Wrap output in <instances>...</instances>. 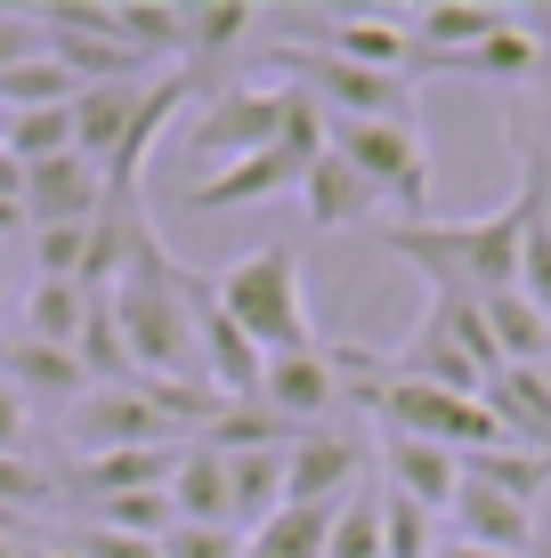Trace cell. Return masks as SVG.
Instances as JSON below:
<instances>
[{
	"instance_id": "1",
	"label": "cell",
	"mask_w": 551,
	"mask_h": 558,
	"mask_svg": "<svg viewBox=\"0 0 551 558\" xmlns=\"http://www.w3.org/2000/svg\"><path fill=\"white\" fill-rule=\"evenodd\" d=\"M195 300L203 276L179 267L163 252V235L146 227L130 243V259L113 267L106 307H113V332H122L130 380H155V389H203V356H195Z\"/></svg>"
},
{
	"instance_id": "2",
	"label": "cell",
	"mask_w": 551,
	"mask_h": 558,
	"mask_svg": "<svg viewBox=\"0 0 551 558\" xmlns=\"http://www.w3.org/2000/svg\"><path fill=\"white\" fill-rule=\"evenodd\" d=\"M536 203H543V179L527 170L519 195L487 219H414V227H382V252L406 259L422 276V292H446V300H495V292H519V243L536 227Z\"/></svg>"
},
{
	"instance_id": "3",
	"label": "cell",
	"mask_w": 551,
	"mask_h": 558,
	"mask_svg": "<svg viewBox=\"0 0 551 558\" xmlns=\"http://www.w3.org/2000/svg\"><path fill=\"white\" fill-rule=\"evenodd\" d=\"M212 300H219V316L236 324L260 356H300V349H316L309 276H300V252H292V243H260V252L227 259L219 276H212Z\"/></svg>"
},
{
	"instance_id": "4",
	"label": "cell",
	"mask_w": 551,
	"mask_h": 558,
	"mask_svg": "<svg viewBox=\"0 0 551 558\" xmlns=\"http://www.w3.org/2000/svg\"><path fill=\"white\" fill-rule=\"evenodd\" d=\"M325 146L382 195V210H397V227L430 219V146H422V122H333Z\"/></svg>"
},
{
	"instance_id": "5",
	"label": "cell",
	"mask_w": 551,
	"mask_h": 558,
	"mask_svg": "<svg viewBox=\"0 0 551 558\" xmlns=\"http://www.w3.org/2000/svg\"><path fill=\"white\" fill-rule=\"evenodd\" d=\"M276 65L325 122H414V82H397V73H366L333 49H276Z\"/></svg>"
},
{
	"instance_id": "6",
	"label": "cell",
	"mask_w": 551,
	"mask_h": 558,
	"mask_svg": "<svg viewBox=\"0 0 551 558\" xmlns=\"http://www.w3.org/2000/svg\"><path fill=\"white\" fill-rule=\"evenodd\" d=\"M284 122H292V82H260V89L227 82V89L203 98L195 130H187V154H195V162H212V170H227V162H243V154L276 146Z\"/></svg>"
},
{
	"instance_id": "7",
	"label": "cell",
	"mask_w": 551,
	"mask_h": 558,
	"mask_svg": "<svg viewBox=\"0 0 551 558\" xmlns=\"http://www.w3.org/2000/svg\"><path fill=\"white\" fill-rule=\"evenodd\" d=\"M366 461H373V437L349 429V421H325V429H300L284 446V502L292 510H340L357 486H366Z\"/></svg>"
},
{
	"instance_id": "8",
	"label": "cell",
	"mask_w": 551,
	"mask_h": 558,
	"mask_svg": "<svg viewBox=\"0 0 551 558\" xmlns=\"http://www.w3.org/2000/svg\"><path fill=\"white\" fill-rule=\"evenodd\" d=\"M41 33H49V57H57L82 89H98V82H139V65H146V57L113 33V0H49V9H41Z\"/></svg>"
},
{
	"instance_id": "9",
	"label": "cell",
	"mask_w": 551,
	"mask_h": 558,
	"mask_svg": "<svg viewBox=\"0 0 551 558\" xmlns=\"http://www.w3.org/2000/svg\"><path fill=\"white\" fill-rule=\"evenodd\" d=\"M325 146H300V138H276L260 154H243V162L227 170H203L195 179V210H236V203H268V195H300V179H309V162Z\"/></svg>"
},
{
	"instance_id": "10",
	"label": "cell",
	"mask_w": 551,
	"mask_h": 558,
	"mask_svg": "<svg viewBox=\"0 0 551 558\" xmlns=\"http://www.w3.org/2000/svg\"><path fill=\"white\" fill-rule=\"evenodd\" d=\"M260 405H268L284 429H325L340 421V380H333V356L325 349H300V356H268L260 364Z\"/></svg>"
},
{
	"instance_id": "11",
	"label": "cell",
	"mask_w": 551,
	"mask_h": 558,
	"mask_svg": "<svg viewBox=\"0 0 551 558\" xmlns=\"http://www.w3.org/2000/svg\"><path fill=\"white\" fill-rule=\"evenodd\" d=\"M316 49L349 57V65H366V73H397V82H414V73H439V65H430V49L414 41L406 16H373V9H333V33H325Z\"/></svg>"
},
{
	"instance_id": "12",
	"label": "cell",
	"mask_w": 551,
	"mask_h": 558,
	"mask_svg": "<svg viewBox=\"0 0 551 558\" xmlns=\"http://www.w3.org/2000/svg\"><path fill=\"white\" fill-rule=\"evenodd\" d=\"M106 210V170L82 154H57V162L25 170V219L33 227H98Z\"/></svg>"
},
{
	"instance_id": "13",
	"label": "cell",
	"mask_w": 551,
	"mask_h": 558,
	"mask_svg": "<svg viewBox=\"0 0 551 558\" xmlns=\"http://www.w3.org/2000/svg\"><path fill=\"white\" fill-rule=\"evenodd\" d=\"M373 461H382V486L390 494H406L414 510H430V518H446L454 510V486H463V453H446V446H422V437H373Z\"/></svg>"
},
{
	"instance_id": "14",
	"label": "cell",
	"mask_w": 551,
	"mask_h": 558,
	"mask_svg": "<svg viewBox=\"0 0 551 558\" xmlns=\"http://www.w3.org/2000/svg\"><path fill=\"white\" fill-rule=\"evenodd\" d=\"M479 405L495 413V429L519 453H543L551 461V373H543V364H503V373H487Z\"/></svg>"
},
{
	"instance_id": "15",
	"label": "cell",
	"mask_w": 551,
	"mask_h": 558,
	"mask_svg": "<svg viewBox=\"0 0 551 558\" xmlns=\"http://www.w3.org/2000/svg\"><path fill=\"white\" fill-rule=\"evenodd\" d=\"M300 210H309V227H325V235H357V227H373V235H382V195H373V186L357 179L333 146L316 154L309 179H300Z\"/></svg>"
},
{
	"instance_id": "16",
	"label": "cell",
	"mask_w": 551,
	"mask_h": 558,
	"mask_svg": "<svg viewBox=\"0 0 551 558\" xmlns=\"http://www.w3.org/2000/svg\"><path fill=\"white\" fill-rule=\"evenodd\" d=\"M446 526H454V543H479V550H511V558L536 550V518H527V502H511L503 486H479V477L454 486Z\"/></svg>"
},
{
	"instance_id": "17",
	"label": "cell",
	"mask_w": 551,
	"mask_h": 558,
	"mask_svg": "<svg viewBox=\"0 0 551 558\" xmlns=\"http://www.w3.org/2000/svg\"><path fill=\"white\" fill-rule=\"evenodd\" d=\"M139 106H146V82H98V89H82V98H73V154L106 170L113 154L130 146Z\"/></svg>"
},
{
	"instance_id": "18",
	"label": "cell",
	"mask_w": 551,
	"mask_h": 558,
	"mask_svg": "<svg viewBox=\"0 0 551 558\" xmlns=\"http://www.w3.org/2000/svg\"><path fill=\"white\" fill-rule=\"evenodd\" d=\"M406 25H414V41L430 49V65L446 73L454 57H470V49L487 41V33H503V25H511V9H495V0H430V9H414V16H406Z\"/></svg>"
},
{
	"instance_id": "19",
	"label": "cell",
	"mask_w": 551,
	"mask_h": 558,
	"mask_svg": "<svg viewBox=\"0 0 551 558\" xmlns=\"http://www.w3.org/2000/svg\"><path fill=\"white\" fill-rule=\"evenodd\" d=\"M0 373L16 380V397H25V405H41V397H49L57 413H65L73 397L89 389V373L73 364V349H49V340H25V332L0 349Z\"/></svg>"
},
{
	"instance_id": "20",
	"label": "cell",
	"mask_w": 551,
	"mask_h": 558,
	"mask_svg": "<svg viewBox=\"0 0 551 558\" xmlns=\"http://www.w3.org/2000/svg\"><path fill=\"white\" fill-rule=\"evenodd\" d=\"M163 494H170V518H179V526H236V518H227V461L212 446H195V437L179 446V470H170Z\"/></svg>"
},
{
	"instance_id": "21",
	"label": "cell",
	"mask_w": 551,
	"mask_h": 558,
	"mask_svg": "<svg viewBox=\"0 0 551 558\" xmlns=\"http://www.w3.org/2000/svg\"><path fill=\"white\" fill-rule=\"evenodd\" d=\"M179 16H187V49H179L187 73L212 65V57H236V49L260 33V9H252V0H187Z\"/></svg>"
},
{
	"instance_id": "22",
	"label": "cell",
	"mask_w": 551,
	"mask_h": 558,
	"mask_svg": "<svg viewBox=\"0 0 551 558\" xmlns=\"http://www.w3.org/2000/svg\"><path fill=\"white\" fill-rule=\"evenodd\" d=\"M479 316H487V340H495V356L503 364H551V316L527 292H495V300H479Z\"/></svg>"
},
{
	"instance_id": "23",
	"label": "cell",
	"mask_w": 551,
	"mask_h": 558,
	"mask_svg": "<svg viewBox=\"0 0 551 558\" xmlns=\"http://www.w3.org/2000/svg\"><path fill=\"white\" fill-rule=\"evenodd\" d=\"M543 49H551V41H543V33H527V9H511V25L487 33L470 57H454L446 73H479V82H527V73L543 65Z\"/></svg>"
},
{
	"instance_id": "24",
	"label": "cell",
	"mask_w": 551,
	"mask_h": 558,
	"mask_svg": "<svg viewBox=\"0 0 551 558\" xmlns=\"http://www.w3.org/2000/svg\"><path fill=\"white\" fill-rule=\"evenodd\" d=\"M82 316H89V283H57V276H33V292H25V340L73 349V340H82Z\"/></svg>"
},
{
	"instance_id": "25",
	"label": "cell",
	"mask_w": 551,
	"mask_h": 558,
	"mask_svg": "<svg viewBox=\"0 0 551 558\" xmlns=\"http://www.w3.org/2000/svg\"><path fill=\"white\" fill-rule=\"evenodd\" d=\"M325 543H333V510H292L284 502L268 526H252L243 534V558H325Z\"/></svg>"
},
{
	"instance_id": "26",
	"label": "cell",
	"mask_w": 551,
	"mask_h": 558,
	"mask_svg": "<svg viewBox=\"0 0 551 558\" xmlns=\"http://www.w3.org/2000/svg\"><path fill=\"white\" fill-rule=\"evenodd\" d=\"M0 154L9 162H57L73 154V106H33V113H0Z\"/></svg>"
},
{
	"instance_id": "27",
	"label": "cell",
	"mask_w": 551,
	"mask_h": 558,
	"mask_svg": "<svg viewBox=\"0 0 551 558\" xmlns=\"http://www.w3.org/2000/svg\"><path fill=\"white\" fill-rule=\"evenodd\" d=\"M113 33L139 57H179L187 49V16L170 0H113Z\"/></svg>"
},
{
	"instance_id": "28",
	"label": "cell",
	"mask_w": 551,
	"mask_h": 558,
	"mask_svg": "<svg viewBox=\"0 0 551 558\" xmlns=\"http://www.w3.org/2000/svg\"><path fill=\"white\" fill-rule=\"evenodd\" d=\"M82 98V82H73L65 65L41 49L33 65H16V73H0V113H33V106H73Z\"/></svg>"
},
{
	"instance_id": "29",
	"label": "cell",
	"mask_w": 551,
	"mask_h": 558,
	"mask_svg": "<svg viewBox=\"0 0 551 558\" xmlns=\"http://www.w3.org/2000/svg\"><path fill=\"white\" fill-rule=\"evenodd\" d=\"M73 364L89 373V389H98V380H130V356H122V332H113L106 292H89V316H82V340H73Z\"/></svg>"
},
{
	"instance_id": "30",
	"label": "cell",
	"mask_w": 551,
	"mask_h": 558,
	"mask_svg": "<svg viewBox=\"0 0 551 558\" xmlns=\"http://www.w3.org/2000/svg\"><path fill=\"white\" fill-rule=\"evenodd\" d=\"M446 518H430V510H414L406 494H390L382 486V558H439V543H446Z\"/></svg>"
},
{
	"instance_id": "31",
	"label": "cell",
	"mask_w": 551,
	"mask_h": 558,
	"mask_svg": "<svg viewBox=\"0 0 551 558\" xmlns=\"http://www.w3.org/2000/svg\"><path fill=\"white\" fill-rule=\"evenodd\" d=\"M82 526H106V534H139V543H163L170 534V494H122V502H89Z\"/></svg>"
},
{
	"instance_id": "32",
	"label": "cell",
	"mask_w": 551,
	"mask_h": 558,
	"mask_svg": "<svg viewBox=\"0 0 551 558\" xmlns=\"http://www.w3.org/2000/svg\"><path fill=\"white\" fill-rule=\"evenodd\" d=\"M57 494V477L41 470L33 453H0V510H16V518H33Z\"/></svg>"
},
{
	"instance_id": "33",
	"label": "cell",
	"mask_w": 551,
	"mask_h": 558,
	"mask_svg": "<svg viewBox=\"0 0 551 558\" xmlns=\"http://www.w3.org/2000/svg\"><path fill=\"white\" fill-rule=\"evenodd\" d=\"M155 550L163 558H243V534L236 526H179V518H170V534Z\"/></svg>"
},
{
	"instance_id": "34",
	"label": "cell",
	"mask_w": 551,
	"mask_h": 558,
	"mask_svg": "<svg viewBox=\"0 0 551 558\" xmlns=\"http://www.w3.org/2000/svg\"><path fill=\"white\" fill-rule=\"evenodd\" d=\"M536 170V162H527ZM519 292L551 316V227H543V203H536V227H527V243H519Z\"/></svg>"
},
{
	"instance_id": "35",
	"label": "cell",
	"mask_w": 551,
	"mask_h": 558,
	"mask_svg": "<svg viewBox=\"0 0 551 558\" xmlns=\"http://www.w3.org/2000/svg\"><path fill=\"white\" fill-rule=\"evenodd\" d=\"M41 49H49V33H41V9H0V73L33 65Z\"/></svg>"
},
{
	"instance_id": "36",
	"label": "cell",
	"mask_w": 551,
	"mask_h": 558,
	"mask_svg": "<svg viewBox=\"0 0 551 558\" xmlns=\"http://www.w3.org/2000/svg\"><path fill=\"white\" fill-rule=\"evenodd\" d=\"M65 558H163L155 543H139V534H106V526H82L65 543Z\"/></svg>"
},
{
	"instance_id": "37",
	"label": "cell",
	"mask_w": 551,
	"mask_h": 558,
	"mask_svg": "<svg viewBox=\"0 0 551 558\" xmlns=\"http://www.w3.org/2000/svg\"><path fill=\"white\" fill-rule=\"evenodd\" d=\"M0 453H33V405L16 397L9 373H0Z\"/></svg>"
},
{
	"instance_id": "38",
	"label": "cell",
	"mask_w": 551,
	"mask_h": 558,
	"mask_svg": "<svg viewBox=\"0 0 551 558\" xmlns=\"http://www.w3.org/2000/svg\"><path fill=\"white\" fill-rule=\"evenodd\" d=\"M527 518H536V543L551 550V477H543V494H536V502H527Z\"/></svg>"
},
{
	"instance_id": "39",
	"label": "cell",
	"mask_w": 551,
	"mask_h": 558,
	"mask_svg": "<svg viewBox=\"0 0 551 558\" xmlns=\"http://www.w3.org/2000/svg\"><path fill=\"white\" fill-rule=\"evenodd\" d=\"M439 558H511V550H479V543H454V534H446Z\"/></svg>"
},
{
	"instance_id": "40",
	"label": "cell",
	"mask_w": 551,
	"mask_h": 558,
	"mask_svg": "<svg viewBox=\"0 0 551 558\" xmlns=\"http://www.w3.org/2000/svg\"><path fill=\"white\" fill-rule=\"evenodd\" d=\"M25 550V526H0V558H16Z\"/></svg>"
},
{
	"instance_id": "41",
	"label": "cell",
	"mask_w": 551,
	"mask_h": 558,
	"mask_svg": "<svg viewBox=\"0 0 551 558\" xmlns=\"http://www.w3.org/2000/svg\"><path fill=\"white\" fill-rule=\"evenodd\" d=\"M527 162H536V154H527ZM536 179H543V170H536ZM543 227H551V186H543Z\"/></svg>"
},
{
	"instance_id": "42",
	"label": "cell",
	"mask_w": 551,
	"mask_h": 558,
	"mask_svg": "<svg viewBox=\"0 0 551 558\" xmlns=\"http://www.w3.org/2000/svg\"><path fill=\"white\" fill-rule=\"evenodd\" d=\"M543 154H551V130H543Z\"/></svg>"
},
{
	"instance_id": "43",
	"label": "cell",
	"mask_w": 551,
	"mask_h": 558,
	"mask_svg": "<svg viewBox=\"0 0 551 558\" xmlns=\"http://www.w3.org/2000/svg\"><path fill=\"white\" fill-rule=\"evenodd\" d=\"M0 283H9V276H0Z\"/></svg>"
},
{
	"instance_id": "44",
	"label": "cell",
	"mask_w": 551,
	"mask_h": 558,
	"mask_svg": "<svg viewBox=\"0 0 551 558\" xmlns=\"http://www.w3.org/2000/svg\"><path fill=\"white\" fill-rule=\"evenodd\" d=\"M543 373H551V364H543Z\"/></svg>"
}]
</instances>
